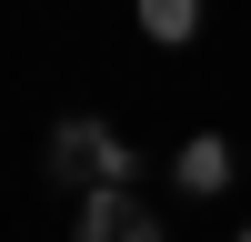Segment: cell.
I'll use <instances>...</instances> for the list:
<instances>
[{
  "label": "cell",
  "mask_w": 251,
  "mask_h": 242,
  "mask_svg": "<svg viewBox=\"0 0 251 242\" xmlns=\"http://www.w3.org/2000/svg\"><path fill=\"white\" fill-rule=\"evenodd\" d=\"M171 182H181V192H231V141H221V131H191L181 161H171Z\"/></svg>",
  "instance_id": "obj_3"
},
{
  "label": "cell",
  "mask_w": 251,
  "mask_h": 242,
  "mask_svg": "<svg viewBox=\"0 0 251 242\" xmlns=\"http://www.w3.org/2000/svg\"><path fill=\"white\" fill-rule=\"evenodd\" d=\"M131 172H141V161H131V141H121L111 121L80 111V121L50 131V182H60V192H131Z\"/></svg>",
  "instance_id": "obj_1"
},
{
  "label": "cell",
  "mask_w": 251,
  "mask_h": 242,
  "mask_svg": "<svg viewBox=\"0 0 251 242\" xmlns=\"http://www.w3.org/2000/svg\"><path fill=\"white\" fill-rule=\"evenodd\" d=\"M71 242H161V222L141 212V192H80Z\"/></svg>",
  "instance_id": "obj_2"
},
{
  "label": "cell",
  "mask_w": 251,
  "mask_h": 242,
  "mask_svg": "<svg viewBox=\"0 0 251 242\" xmlns=\"http://www.w3.org/2000/svg\"><path fill=\"white\" fill-rule=\"evenodd\" d=\"M191 30H201V0H141V40H161V51H181Z\"/></svg>",
  "instance_id": "obj_4"
},
{
  "label": "cell",
  "mask_w": 251,
  "mask_h": 242,
  "mask_svg": "<svg viewBox=\"0 0 251 242\" xmlns=\"http://www.w3.org/2000/svg\"><path fill=\"white\" fill-rule=\"evenodd\" d=\"M241 242H251V222H241Z\"/></svg>",
  "instance_id": "obj_5"
}]
</instances>
